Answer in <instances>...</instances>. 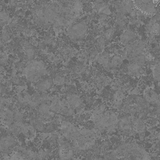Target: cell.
<instances>
[{"mask_svg": "<svg viewBox=\"0 0 160 160\" xmlns=\"http://www.w3.org/2000/svg\"><path fill=\"white\" fill-rule=\"evenodd\" d=\"M105 158L107 159L123 160H147L151 158L142 145L130 141L119 144L108 152Z\"/></svg>", "mask_w": 160, "mask_h": 160, "instance_id": "6da1fadb", "label": "cell"}, {"mask_svg": "<svg viewBox=\"0 0 160 160\" xmlns=\"http://www.w3.org/2000/svg\"><path fill=\"white\" fill-rule=\"evenodd\" d=\"M91 120L96 129L100 132L111 131L117 127L119 117L115 110L100 105L92 112Z\"/></svg>", "mask_w": 160, "mask_h": 160, "instance_id": "7a4b0ae2", "label": "cell"}, {"mask_svg": "<svg viewBox=\"0 0 160 160\" xmlns=\"http://www.w3.org/2000/svg\"><path fill=\"white\" fill-rule=\"evenodd\" d=\"M98 138L96 132L88 128L80 129L71 140L75 151L82 152L90 150L95 146Z\"/></svg>", "mask_w": 160, "mask_h": 160, "instance_id": "3957f363", "label": "cell"}, {"mask_svg": "<svg viewBox=\"0 0 160 160\" xmlns=\"http://www.w3.org/2000/svg\"><path fill=\"white\" fill-rule=\"evenodd\" d=\"M150 106L142 96L132 94L125 98L121 108L124 114L136 117Z\"/></svg>", "mask_w": 160, "mask_h": 160, "instance_id": "277c9868", "label": "cell"}, {"mask_svg": "<svg viewBox=\"0 0 160 160\" xmlns=\"http://www.w3.org/2000/svg\"><path fill=\"white\" fill-rule=\"evenodd\" d=\"M46 68L43 62L38 60L33 61L26 66L23 73L28 81L36 82L42 78Z\"/></svg>", "mask_w": 160, "mask_h": 160, "instance_id": "5b68a950", "label": "cell"}, {"mask_svg": "<svg viewBox=\"0 0 160 160\" xmlns=\"http://www.w3.org/2000/svg\"><path fill=\"white\" fill-rule=\"evenodd\" d=\"M80 129L74 123L68 120L62 121L59 127L62 137L68 140H72Z\"/></svg>", "mask_w": 160, "mask_h": 160, "instance_id": "8992f818", "label": "cell"}, {"mask_svg": "<svg viewBox=\"0 0 160 160\" xmlns=\"http://www.w3.org/2000/svg\"><path fill=\"white\" fill-rule=\"evenodd\" d=\"M117 127L123 136L129 137L133 134L132 116L129 115L124 114L119 118Z\"/></svg>", "mask_w": 160, "mask_h": 160, "instance_id": "52a82bcc", "label": "cell"}, {"mask_svg": "<svg viewBox=\"0 0 160 160\" xmlns=\"http://www.w3.org/2000/svg\"><path fill=\"white\" fill-rule=\"evenodd\" d=\"M75 151L72 143L62 141L60 142L58 148V155L60 159H71L74 158Z\"/></svg>", "mask_w": 160, "mask_h": 160, "instance_id": "ba28073f", "label": "cell"}, {"mask_svg": "<svg viewBox=\"0 0 160 160\" xmlns=\"http://www.w3.org/2000/svg\"><path fill=\"white\" fill-rule=\"evenodd\" d=\"M16 144V140L14 136L10 134L2 136L0 139L1 152L4 154H8Z\"/></svg>", "mask_w": 160, "mask_h": 160, "instance_id": "9c48e42d", "label": "cell"}, {"mask_svg": "<svg viewBox=\"0 0 160 160\" xmlns=\"http://www.w3.org/2000/svg\"><path fill=\"white\" fill-rule=\"evenodd\" d=\"M133 117V116H132ZM132 118V127L133 134L144 135L148 129L145 121L136 117Z\"/></svg>", "mask_w": 160, "mask_h": 160, "instance_id": "30bf717a", "label": "cell"}, {"mask_svg": "<svg viewBox=\"0 0 160 160\" xmlns=\"http://www.w3.org/2000/svg\"><path fill=\"white\" fill-rule=\"evenodd\" d=\"M142 96L150 105H156L158 99L159 93L154 89L149 88L144 91Z\"/></svg>", "mask_w": 160, "mask_h": 160, "instance_id": "8fae6325", "label": "cell"}, {"mask_svg": "<svg viewBox=\"0 0 160 160\" xmlns=\"http://www.w3.org/2000/svg\"><path fill=\"white\" fill-rule=\"evenodd\" d=\"M1 120L6 126L10 127L12 124L14 119V114L11 110L5 108H1Z\"/></svg>", "mask_w": 160, "mask_h": 160, "instance_id": "7c38bea8", "label": "cell"}, {"mask_svg": "<svg viewBox=\"0 0 160 160\" xmlns=\"http://www.w3.org/2000/svg\"><path fill=\"white\" fill-rule=\"evenodd\" d=\"M52 83V80L49 77L41 78L37 82L36 88L39 92L44 93L51 88Z\"/></svg>", "mask_w": 160, "mask_h": 160, "instance_id": "4fadbf2b", "label": "cell"}, {"mask_svg": "<svg viewBox=\"0 0 160 160\" xmlns=\"http://www.w3.org/2000/svg\"><path fill=\"white\" fill-rule=\"evenodd\" d=\"M142 63L137 62H131L128 66V72L136 76L142 75L144 72L143 66Z\"/></svg>", "mask_w": 160, "mask_h": 160, "instance_id": "5bb4252c", "label": "cell"}, {"mask_svg": "<svg viewBox=\"0 0 160 160\" xmlns=\"http://www.w3.org/2000/svg\"><path fill=\"white\" fill-rule=\"evenodd\" d=\"M66 102L67 105L73 109H78L81 108L82 102L81 98L78 95L72 94L67 98Z\"/></svg>", "mask_w": 160, "mask_h": 160, "instance_id": "9a60e30c", "label": "cell"}, {"mask_svg": "<svg viewBox=\"0 0 160 160\" xmlns=\"http://www.w3.org/2000/svg\"><path fill=\"white\" fill-rule=\"evenodd\" d=\"M44 120L39 115L33 117L31 119V124L35 129L39 131H43L45 128Z\"/></svg>", "mask_w": 160, "mask_h": 160, "instance_id": "2e32d148", "label": "cell"}, {"mask_svg": "<svg viewBox=\"0 0 160 160\" xmlns=\"http://www.w3.org/2000/svg\"><path fill=\"white\" fill-rule=\"evenodd\" d=\"M125 98V94L121 90H118L113 95L112 103L115 107L121 108Z\"/></svg>", "mask_w": 160, "mask_h": 160, "instance_id": "e0dca14e", "label": "cell"}, {"mask_svg": "<svg viewBox=\"0 0 160 160\" xmlns=\"http://www.w3.org/2000/svg\"><path fill=\"white\" fill-rule=\"evenodd\" d=\"M66 105H67V104L66 101L61 100L58 98H54L52 100L50 104V109L52 111H60L63 107Z\"/></svg>", "mask_w": 160, "mask_h": 160, "instance_id": "ac0fdd59", "label": "cell"}, {"mask_svg": "<svg viewBox=\"0 0 160 160\" xmlns=\"http://www.w3.org/2000/svg\"><path fill=\"white\" fill-rule=\"evenodd\" d=\"M152 75L154 79L160 82V61L153 66L152 69Z\"/></svg>", "mask_w": 160, "mask_h": 160, "instance_id": "d6986e66", "label": "cell"}, {"mask_svg": "<svg viewBox=\"0 0 160 160\" xmlns=\"http://www.w3.org/2000/svg\"><path fill=\"white\" fill-rule=\"evenodd\" d=\"M25 159L22 155L18 152L14 153L9 157V159Z\"/></svg>", "mask_w": 160, "mask_h": 160, "instance_id": "ffe728a7", "label": "cell"}, {"mask_svg": "<svg viewBox=\"0 0 160 160\" xmlns=\"http://www.w3.org/2000/svg\"><path fill=\"white\" fill-rule=\"evenodd\" d=\"M101 146H102V148L107 149L111 145L110 142L107 140H103L101 144Z\"/></svg>", "mask_w": 160, "mask_h": 160, "instance_id": "44dd1931", "label": "cell"}, {"mask_svg": "<svg viewBox=\"0 0 160 160\" xmlns=\"http://www.w3.org/2000/svg\"><path fill=\"white\" fill-rule=\"evenodd\" d=\"M157 149V152H158V155L159 156V158H160V144H159V145L158 146Z\"/></svg>", "mask_w": 160, "mask_h": 160, "instance_id": "7402d4cb", "label": "cell"}, {"mask_svg": "<svg viewBox=\"0 0 160 160\" xmlns=\"http://www.w3.org/2000/svg\"><path fill=\"white\" fill-rule=\"evenodd\" d=\"M160 3V0H159V1L158 2V3L155 6V8H156L157 7L158 5Z\"/></svg>", "mask_w": 160, "mask_h": 160, "instance_id": "603a6c76", "label": "cell"}, {"mask_svg": "<svg viewBox=\"0 0 160 160\" xmlns=\"http://www.w3.org/2000/svg\"><path fill=\"white\" fill-rule=\"evenodd\" d=\"M158 122H159L160 123V117L158 118Z\"/></svg>", "mask_w": 160, "mask_h": 160, "instance_id": "cb8c5ba5", "label": "cell"}]
</instances>
